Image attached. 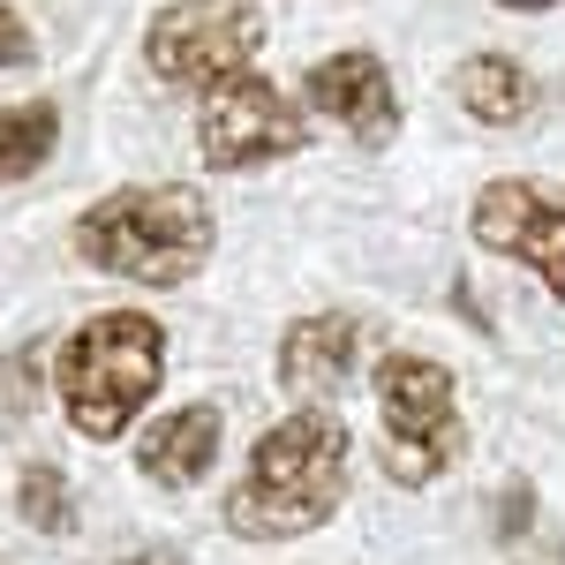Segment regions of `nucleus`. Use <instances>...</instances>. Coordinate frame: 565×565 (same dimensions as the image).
I'll list each match as a JSON object with an SVG mask.
<instances>
[{
  "instance_id": "obj_16",
  "label": "nucleus",
  "mask_w": 565,
  "mask_h": 565,
  "mask_svg": "<svg viewBox=\"0 0 565 565\" xmlns=\"http://www.w3.org/2000/svg\"><path fill=\"white\" fill-rule=\"evenodd\" d=\"M521 565H565V535H551V543H535V551H521Z\"/></svg>"
},
{
  "instance_id": "obj_10",
  "label": "nucleus",
  "mask_w": 565,
  "mask_h": 565,
  "mask_svg": "<svg viewBox=\"0 0 565 565\" xmlns=\"http://www.w3.org/2000/svg\"><path fill=\"white\" fill-rule=\"evenodd\" d=\"M218 460V407H174L167 423H151V430L136 437V468L151 482H167V490H189V482H204Z\"/></svg>"
},
{
  "instance_id": "obj_2",
  "label": "nucleus",
  "mask_w": 565,
  "mask_h": 565,
  "mask_svg": "<svg viewBox=\"0 0 565 565\" xmlns=\"http://www.w3.org/2000/svg\"><path fill=\"white\" fill-rule=\"evenodd\" d=\"M68 242L90 271H114V279H136V287H181L212 257V204L181 181L114 189L76 218Z\"/></svg>"
},
{
  "instance_id": "obj_17",
  "label": "nucleus",
  "mask_w": 565,
  "mask_h": 565,
  "mask_svg": "<svg viewBox=\"0 0 565 565\" xmlns=\"http://www.w3.org/2000/svg\"><path fill=\"white\" fill-rule=\"evenodd\" d=\"M121 565H189V558H181V551H159V543H151V551H129Z\"/></svg>"
},
{
  "instance_id": "obj_15",
  "label": "nucleus",
  "mask_w": 565,
  "mask_h": 565,
  "mask_svg": "<svg viewBox=\"0 0 565 565\" xmlns=\"http://www.w3.org/2000/svg\"><path fill=\"white\" fill-rule=\"evenodd\" d=\"M527 513H535V498H527V490H513V498H505V543H521Z\"/></svg>"
},
{
  "instance_id": "obj_9",
  "label": "nucleus",
  "mask_w": 565,
  "mask_h": 565,
  "mask_svg": "<svg viewBox=\"0 0 565 565\" xmlns=\"http://www.w3.org/2000/svg\"><path fill=\"white\" fill-rule=\"evenodd\" d=\"M302 98L324 121H348L362 143H392V129H399V98H392V76L377 53H324L302 76Z\"/></svg>"
},
{
  "instance_id": "obj_7",
  "label": "nucleus",
  "mask_w": 565,
  "mask_h": 565,
  "mask_svg": "<svg viewBox=\"0 0 565 565\" xmlns=\"http://www.w3.org/2000/svg\"><path fill=\"white\" fill-rule=\"evenodd\" d=\"M468 226H476L482 249L527 264V271L565 302V204H551V196L527 189V181H490L476 196V218H468Z\"/></svg>"
},
{
  "instance_id": "obj_14",
  "label": "nucleus",
  "mask_w": 565,
  "mask_h": 565,
  "mask_svg": "<svg viewBox=\"0 0 565 565\" xmlns=\"http://www.w3.org/2000/svg\"><path fill=\"white\" fill-rule=\"evenodd\" d=\"M39 61V45H31V23L0 0V68H31Z\"/></svg>"
},
{
  "instance_id": "obj_12",
  "label": "nucleus",
  "mask_w": 565,
  "mask_h": 565,
  "mask_svg": "<svg viewBox=\"0 0 565 565\" xmlns=\"http://www.w3.org/2000/svg\"><path fill=\"white\" fill-rule=\"evenodd\" d=\"M53 143H61V114L45 98L0 106V181H31L53 159Z\"/></svg>"
},
{
  "instance_id": "obj_8",
  "label": "nucleus",
  "mask_w": 565,
  "mask_h": 565,
  "mask_svg": "<svg viewBox=\"0 0 565 565\" xmlns=\"http://www.w3.org/2000/svg\"><path fill=\"white\" fill-rule=\"evenodd\" d=\"M370 348H377V324L370 317L317 309L302 324H287V340H279V385L295 392V399H309V407H324V399H340L362 377Z\"/></svg>"
},
{
  "instance_id": "obj_6",
  "label": "nucleus",
  "mask_w": 565,
  "mask_h": 565,
  "mask_svg": "<svg viewBox=\"0 0 565 565\" xmlns=\"http://www.w3.org/2000/svg\"><path fill=\"white\" fill-rule=\"evenodd\" d=\"M309 129L302 114L287 106V90H271L264 76H226L204 90V114H196V151L218 174H242V167H271L287 151H302Z\"/></svg>"
},
{
  "instance_id": "obj_3",
  "label": "nucleus",
  "mask_w": 565,
  "mask_h": 565,
  "mask_svg": "<svg viewBox=\"0 0 565 565\" xmlns=\"http://www.w3.org/2000/svg\"><path fill=\"white\" fill-rule=\"evenodd\" d=\"M167 377V332L159 317L143 309H106V317H84L68 332V348L53 362V385H61V415L68 430L90 437V445H114V437L136 423V407L159 392Z\"/></svg>"
},
{
  "instance_id": "obj_11",
  "label": "nucleus",
  "mask_w": 565,
  "mask_h": 565,
  "mask_svg": "<svg viewBox=\"0 0 565 565\" xmlns=\"http://www.w3.org/2000/svg\"><path fill=\"white\" fill-rule=\"evenodd\" d=\"M452 90H460V106L476 114L482 129H513L527 106H535V84H527V68L513 53H476V61L452 76Z\"/></svg>"
},
{
  "instance_id": "obj_4",
  "label": "nucleus",
  "mask_w": 565,
  "mask_h": 565,
  "mask_svg": "<svg viewBox=\"0 0 565 565\" xmlns=\"http://www.w3.org/2000/svg\"><path fill=\"white\" fill-rule=\"evenodd\" d=\"M460 452H468V423L452 407V370L437 354H377V468L423 490Z\"/></svg>"
},
{
  "instance_id": "obj_13",
  "label": "nucleus",
  "mask_w": 565,
  "mask_h": 565,
  "mask_svg": "<svg viewBox=\"0 0 565 565\" xmlns=\"http://www.w3.org/2000/svg\"><path fill=\"white\" fill-rule=\"evenodd\" d=\"M15 505H23V521L39 527V535H61V527H76L68 476H61V468H45V460H31V468H23V482H15Z\"/></svg>"
},
{
  "instance_id": "obj_18",
  "label": "nucleus",
  "mask_w": 565,
  "mask_h": 565,
  "mask_svg": "<svg viewBox=\"0 0 565 565\" xmlns=\"http://www.w3.org/2000/svg\"><path fill=\"white\" fill-rule=\"evenodd\" d=\"M498 8H551V0H498Z\"/></svg>"
},
{
  "instance_id": "obj_5",
  "label": "nucleus",
  "mask_w": 565,
  "mask_h": 565,
  "mask_svg": "<svg viewBox=\"0 0 565 565\" xmlns=\"http://www.w3.org/2000/svg\"><path fill=\"white\" fill-rule=\"evenodd\" d=\"M264 45V8L257 0H174L151 15L143 31V61L159 84L212 90L226 76H242Z\"/></svg>"
},
{
  "instance_id": "obj_1",
  "label": "nucleus",
  "mask_w": 565,
  "mask_h": 565,
  "mask_svg": "<svg viewBox=\"0 0 565 565\" xmlns=\"http://www.w3.org/2000/svg\"><path fill=\"white\" fill-rule=\"evenodd\" d=\"M348 498V430L332 407H295L249 452V476L226 498V527L249 543H295L324 527Z\"/></svg>"
}]
</instances>
